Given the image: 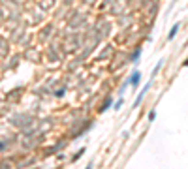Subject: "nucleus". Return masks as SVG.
<instances>
[{
  "label": "nucleus",
  "mask_w": 188,
  "mask_h": 169,
  "mask_svg": "<svg viewBox=\"0 0 188 169\" xmlns=\"http://www.w3.org/2000/svg\"><path fill=\"white\" fill-rule=\"evenodd\" d=\"M151 85H153V77H151V81H149V83H147V85H145V87H143V90H141V92H139V96H137V98H136V102H134V107H137V105H139V103H141V100H143V98H145V94H147V92H149V88H151Z\"/></svg>",
  "instance_id": "nucleus-1"
},
{
  "label": "nucleus",
  "mask_w": 188,
  "mask_h": 169,
  "mask_svg": "<svg viewBox=\"0 0 188 169\" xmlns=\"http://www.w3.org/2000/svg\"><path fill=\"white\" fill-rule=\"evenodd\" d=\"M139 81H141V73H139V71H134V73L130 75V81H128V83H130L132 87H137Z\"/></svg>",
  "instance_id": "nucleus-2"
},
{
  "label": "nucleus",
  "mask_w": 188,
  "mask_h": 169,
  "mask_svg": "<svg viewBox=\"0 0 188 169\" xmlns=\"http://www.w3.org/2000/svg\"><path fill=\"white\" fill-rule=\"evenodd\" d=\"M179 28H181V23H175V24H173V28H171V30H169V34H168V40H173V38L177 36Z\"/></svg>",
  "instance_id": "nucleus-3"
},
{
  "label": "nucleus",
  "mask_w": 188,
  "mask_h": 169,
  "mask_svg": "<svg viewBox=\"0 0 188 169\" xmlns=\"http://www.w3.org/2000/svg\"><path fill=\"white\" fill-rule=\"evenodd\" d=\"M162 66H164V60H160V62H158V64H156V68H154V70H153V79H154V75H156V73H158V71H160V70H162Z\"/></svg>",
  "instance_id": "nucleus-4"
},
{
  "label": "nucleus",
  "mask_w": 188,
  "mask_h": 169,
  "mask_svg": "<svg viewBox=\"0 0 188 169\" xmlns=\"http://www.w3.org/2000/svg\"><path fill=\"white\" fill-rule=\"evenodd\" d=\"M121 105H122V100H119V102L115 103V107H113V109H115V111H119V109H121Z\"/></svg>",
  "instance_id": "nucleus-5"
},
{
  "label": "nucleus",
  "mask_w": 188,
  "mask_h": 169,
  "mask_svg": "<svg viewBox=\"0 0 188 169\" xmlns=\"http://www.w3.org/2000/svg\"><path fill=\"white\" fill-rule=\"evenodd\" d=\"M154 117H156V113H154V111H151V113H149V120L153 122V120H154Z\"/></svg>",
  "instance_id": "nucleus-6"
},
{
  "label": "nucleus",
  "mask_w": 188,
  "mask_h": 169,
  "mask_svg": "<svg viewBox=\"0 0 188 169\" xmlns=\"http://www.w3.org/2000/svg\"><path fill=\"white\" fill-rule=\"evenodd\" d=\"M109 105H111V100H107V102H105V105H104V107H102V111H105V109H107V107H109Z\"/></svg>",
  "instance_id": "nucleus-7"
}]
</instances>
